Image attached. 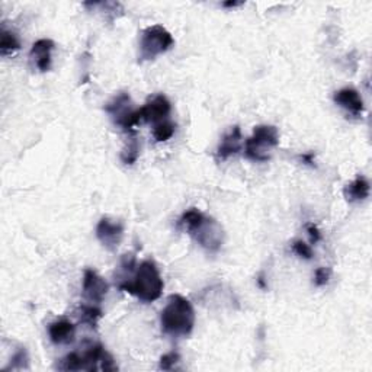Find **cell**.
<instances>
[{
    "label": "cell",
    "mask_w": 372,
    "mask_h": 372,
    "mask_svg": "<svg viewBox=\"0 0 372 372\" xmlns=\"http://www.w3.org/2000/svg\"><path fill=\"white\" fill-rule=\"evenodd\" d=\"M181 224L194 237L195 242L208 251H219L224 243V232L214 219L203 215L199 210L190 208L181 219Z\"/></svg>",
    "instance_id": "cell-1"
},
{
    "label": "cell",
    "mask_w": 372,
    "mask_h": 372,
    "mask_svg": "<svg viewBox=\"0 0 372 372\" xmlns=\"http://www.w3.org/2000/svg\"><path fill=\"white\" fill-rule=\"evenodd\" d=\"M160 325L166 334L175 338L189 336L195 326V310L189 299L179 294L171 295L160 314Z\"/></svg>",
    "instance_id": "cell-2"
},
{
    "label": "cell",
    "mask_w": 372,
    "mask_h": 372,
    "mask_svg": "<svg viewBox=\"0 0 372 372\" xmlns=\"http://www.w3.org/2000/svg\"><path fill=\"white\" fill-rule=\"evenodd\" d=\"M163 288L164 282L156 263L153 260H144L137 266L133 278L119 286V290L137 297L142 303H153L162 297Z\"/></svg>",
    "instance_id": "cell-3"
},
{
    "label": "cell",
    "mask_w": 372,
    "mask_h": 372,
    "mask_svg": "<svg viewBox=\"0 0 372 372\" xmlns=\"http://www.w3.org/2000/svg\"><path fill=\"white\" fill-rule=\"evenodd\" d=\"M280 144V131L273 125H258L253 134L245 142V156L258 163H265L271 159V150Z\"/></svg>",
    "instance_id": "cell-4"
},
{
    "label": "cell",
    "mask_w": 372,
    "mask_h": 372,
    "mask_svg": "<svg viewBox=\"0 0 372 372\" xmlns=\"http://www.w3.org/2000/svg\"><path fill=\"white\" fill-rule=\"evenodd\" d=\"M175 45L172 34L162 25H153L142 31L138 45V62H150L169 51Z\"/></svg>",
    "instance_id": "cell-5"
},
{
    "label": "cell",
    "mask_w": 372,
    "mask_h": 372,
    "mask_svg": "<svg viewBox=\"0 0 372 372\" xmlns=\"http://www.w3.org/2000/svg\"><path fill=\"white\" fill-rule=\"evenodd\" d=\"M105 111L110 114L115 125L131 136L136 133V127L141 123L140 108H134L131 96L125 92H119L114 96V99L105 105Z\"/></svg>",
    "instance_id": "cell-6"
},
{
    "label": "cell",
    "mask_w": 372,
    "mask_h": 372,
    "mask_svg": "<svg viewBox=\"0 0 372 372\" xmlns=\"http://www.w3.org/2000/svg\"><path fill=\"white\" fill-rule=\"evenodd\" d=\"M108 291H110V285H108V282L101 275L96 273L93 269H85V273H83L82 295L88 304L99 306L105 299Z\"/></svg>",
    "instance_id": "cell-7"
},
{
    "label": "cell",
    "mask_w": 372,
    "mask_h": 372,
    "mask_svg": "<svg viewBox=\"0 0 372 372\" xmlns=\"http://www.w3.org/2000/svg\"><path fill=\"white\" fill-rule=\"evenodd\" d=\"M96 237L108 250H116L124 237V225L116 220L102 217L96 225Z\"/></svg>",
    "instance_id": "cell-8"
},
{
    "label": "cell",
    "mask_w": 372,
    "mask_h": 372,
    "mask_svg": "<svg viewBox=\"0 0 372 372\" xmlns=\"http://www.w3.org/2000/svg\"><path fill=\"white\" fill-rule=\"evenodd\" d=\"M172 111V105L164 95H154L149 101L140 108L141 123H151L158 124L164 121Z\"/></svg>",
    "instance_id": "cell-9"
},
{
    "label": "cell",
    "mask_w": 372,
    "mask_h": 372,
    "mask_svg": "<svg viewBox=\"0 0 372 372\" xmlns=\"http://www.w3.org/2000/svg\"><path fill=\"white\" fill-rule=\"evenodd\" d=\"M54 50V42L48 38H41L37 42H34L29 58L34 69L40 70L41 73L50 70L51 67V53Z\"/></svg>",
    "instance_id": "cell-10"
},
{
    "label": "cell",
    "mask_w": 372,
    "mask_h": 372,
    "mask_svg": "<svg viewBox=\"0 0 372 372\" xmlns=\"http://www.w3.org/2000/svg\"><path fill=\"white\" fill-rule=\"evenodd\" d=\"M333 99L340 108H343V110H346L347 112L355 116L361 115L364 111V101L361 98V95L352 88H343L338 90L334 93Z\"/></svg>",
    "instance_id": "cell-11"
},
{
    "label": "cell",
    "mask_w": 372,
    "mask_h": 372,
    "mask_svg": "<svg viewBox=\"0 0 372 372\" xmlns=\"http://www.w3.org/2000/svg\"><path fill=\"white\" fill-rule=\"evenodd\" d=\"M48 336L54 345H69L75 340L76 326L66 319L55 320L48 326Z\"/></svg>",
    "instance_id": "cell-12"
},
{
    "label": "cell",
    "mask_w": 372,
    "mask_h": 372,
    "mask_svg": "<svg viewBox=\"0 0 372 372\" xmlns=\"http://www.w3.org/2000/svg\"><path fill=\"white\" fill-rule=\"evenodd\" d=\"M242 131H240V127H233L230 129V133H227L221 142L220 146L217 149V160L220 162H224L229 158H232V156L237 154L240 151V149H242Z\"/></svg>",
    "instance_id": "cell-13"
},
{
    "label": "cell",
    "mask_w": 372,
    "mask_h": 372,
    "mask_svg": "<svg viewBox=\"0 0 372 372\" xmlns=\"http://www.w3.org/2000/svg\"><path fill=\"white\" fill-rule=\"evenodd\" d=\"M343 195L349 202L364 201L369 197V182L364 176H358L354 182L345 186Z\"/></svg>",
    "instance_id": "cell-14"
},
{
    "label": "cell",
    "mask_w": 372,
    "mask_h": 372,
    "mask_svg": "<svg viewBox=\"0 0 372 372\" xmlns=\"http://www.w3.org/2000/svg\"><path fill=\"white\" fill-rule=\"evenodd\" d=\"M21 48V42L16 35L10 31L3 29L2 35H0V53L3 57L16 53Z\"/></svg>",
    "instance_id": "cell-15"
},
{
    "label": "cell",
    "mask_w": 372,
    "mask_h": 372,
    "mask_svg": "<svg viewBox=\"0 0 372 372\" xmlns=\"http://www.w3.org/2000/svg\"><path fill=\"white\" fill-rule=\"evenodd\" d=\"M102 317V310L93 304H83L79 308V319L82 323H86L90 327H96L98 320Z\"/></svg>",
    "instance_id": "cell-16"
},
{
    "label": "cell",
    "mask_w": 372,
    "mask_h": 372,
    "mask_svg": "<svg viewBox=\"0 0 372 372\" xmlns=\"http://www.w3.org/2000/svg\"><path fill=\"white\" fill-rule=\"evenodd\" d=\"M176 125L169 121V119H164V121H160L158 124H154L153 127V137L158 142H163L171 140L175 136Z\"/></svg>",
    "instance_id": "cell-17"
},
{
    "label": "cell",
    "mask_w": 372,
    "mask_h": 372,
    "mask_svg": "<svg viewBox=\"0 0 372 372\" xmlns=\"http://www.w3.org/2000/svg\"><path fill=\"white\" fill-rule=\"evenodd\" d=\"M140 158V144L136 137H131L127 141V146L121 151V160L125 164H134Z\"/></svg>",
    "instance_id": "cell-18"
},
{
    "label": "cell",
    "mask_w": 372,
    "mask_h": 372,
    "mask_svg": "<svg viewBox=\"0 0 372 372\" xmlns=\"http://www.w3.org/2000/svg\"><path fill=\"white\" fill-rule=\"evenodd\" d=\"M28 352L25 347H19V351L12 356L10 359V365L6 367V371L9 369H28Z\"/></svg>",
    "instance_id": "cell-19"
},
{
    "label": "cell",
    "mask_w": 372,
    "mask_h": 372,
    "mask_svg": "<svg viewBox=\"0 0 372 372\" xmlns=\"http://www.w3.org/2000/svg\"><path fill=\"white\" fill-rule=\"evenodd\" d=\"M181 362V356L177 352H169L160 358V365L159 368L163 371H172L177 369V364Z\"/></svg>",
    "instance_id": "cell-20"
},
{
    "label": "cell",
    "mask_w": 372,
    "mask_h": 372,
    "mask_svg": "<svg viewBox=\"0 0 372 372\" xmlns=\"http://www.w3.org/2000/svg\"><path fill=\"white\" fill-rule=\"evenodd\" d=\"M293 250H294V253H297L303 259L310 260L311 258H313V250H311V247L307 243H304L303 240H295V242L293 243Z\"/></svg>",
    "instance_id": "cell-21"
},
{
    "label": "cell",
    "mask_w": 372,
    "mask_h": 372,
    "mask_svg": "<svg viewBox=\"0 0 372 372\" xmlns=\"http://www.w3.org/2000/svg\"><path fill=\"white\" fill-rule=\"evenodd\" d=\"M330 275H332L330 268H319L314 273V284L317 286H325L330 280Z\"/></svg>",
    "instance_id": "cell-22"
},
{
    "label": "cell",
    "mask_w": 372,
    "mask_h": 372,
    "mask_svg": "<svg viewBox=\"0 0 372 372\" xmlns=\"http://www.w3.org/2000/svg\"><path fill=\"white\" fill-rule=\"evenodd\" d=\"M306 229H307V232H308V236H310V238H311V242L317 243L319 240L321 238V234H320V232H319V229H317V225H314V224H311V223H310V224H307Z\"/></svg>",
    "instance_id": "cell-23"
},
{
    "label": "cell",
    "mask_w": 372,
    "mask_h": 372,
    "mask_svg": "<svg viewBox=\"0 0 372 372\" xmlns=\"http://www.w3.org/2000/svg\"><path fill=\"white\" fill-rule=\"evenodd\" d=\"M301 159H303V162H306L307 164H310V166H313V163H314V154H313V153L303 154V156H301Z\"/></svg>",
    "instance_id": "cell-24"
},
{
    "label": "cell",
    "mask_w": 372,
    "mask_h": 372,
    "mask_svg": "<svg viewBox=\"0 0 372 372\" xmlns=\"http://www.w3.org/2000/svg\"><path fill=\"white\" fill-rule=\"evenodd\" d=\"M237 5H240V3H236V2H229V3H224L223 6H237Z\"/></svg>",
    "instance_id": "cell-25"
}]
</instances>
